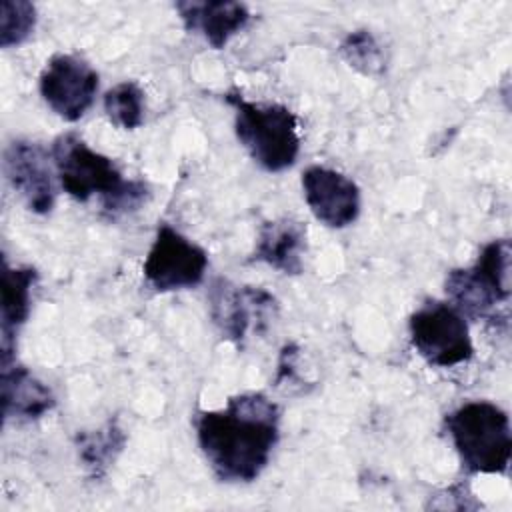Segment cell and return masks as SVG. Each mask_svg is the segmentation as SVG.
Returning <instances> with one entry per match:
<instances>
[{
	"label": "cell",
	"instance_id": "6da1fadb",
	"mask_svg": "<svg viewBox=\"0 0 512 512\" xmlns=\"http://www.w3.org/2000/svg\"><path fill=\"white\" fill-rule=\"evenodd\" d=\"M196 436L222 482H252L266 468L280 438V410L262 392L238 394L226 408L200 412Z\"/></svg>",
	"mask_w": 512,
	"mask_h": 512
},
{
	"label": "cell",
	"instance_id": "7a4b0ae2",
	"mask_svg": "<svg viewBox=\"0 0 512 512\" xmlns=\"http://www.w3.org/2000/svg\"><path fill=\"white\" fill-rule=\"evenodd\" d=\"M52 162L68 196L78 202L98 196L108 214L132 212L148 198V186L144 182L124 180L112 158L92 150L74 132L54 140Z\"/></svg>",
	"mask_w": 512,
	"mask_h": 512
},
{
	"label": "cell",
	"instance_id": "3957f363",
	"mask_svg": "<svg viewBox=\"0 0 512 512\" xmlns=\"http://www.w3.org/2000/svg\"><path fill=\"white\" fill-rule=\"evenodd\" d=\"M446 428L462 466L474 474H504L510 464L512 432L508 414L488 402L472 400L446 416Z\"/></svg>",
	"mask_w": 512,
	"mask_h": 512
},
{
	"label": "cell",
	"instance_id": "277c9868",
	"mask_svg": "<svg viewBox=\"0 0 512 512\" xmlns=\"http://www.w3.org/2000/svg\"><path fill=\"white\" fill-rule=\"evenodd\" d=\"M226 102L234 108V132L252 160L268 172L290 168L300 152L294 114L282 104H258L232 90Z\"/></svg>",
	"mask_w": 512,
	"mask_h": 512
},
{
	"label": "cell",
	"instance_id": "5b68a950",
	"mask_svg": "<svg viewBox=\"0 0 512 512\" xmlns=\"http://www.w3.org/2000/svg\"><path fill=\"white\" fill-rule=\"evenodd\" d=\"M510 242L492 240L482 248L472 268L450 270L446 276V294L452 306L470 318L492 316L500 302L510 296Z\"/></svg>",
	"mask_w": 512,
	"mask_h": 512
},
{
	"label": "cell",
	"instance_id": "8992f818",
	"mask_svg": "<svg viewBox=\"0 0 512 512\" xmlns=\"http://www.w3.org/2000/svg\"><path fill=\"white\" fill-rule=\"evenodd\" d=\"M412 346L432 366L452 368L472 358L466 318L448 302H426L408 322Z\"/></svg>",
	"mask_w": 512,
	"mask_h": 512
},
{
	"label": "cell",
	"instance_id": "52a82bcc",
	"mask_svg": "<svg viewBox=\"0 0 512 512\" xmlns=\"http://www.w3.org/2000/svg\"><path fill=\"white\" fill-rule=\"evenodd\" d=\"M210 316L220 334L244 346L250 334H262L278 310L276 298L258 286H238L218 278L208 290Z\"/></svg>",
	"mask_w": 512,
	"mask_h": 512
},
{
	"label": "cell",
	"instance_id": "ba28073f",
	"mask_svg": "<svg viewBox=\"0 0 512 512\" xmlns=\"http://www.w3.org/2000/svg\"><path fill=\"white\" fill-rule=\"evenodd\" d=\"M208 268L206 252L170 224H160L144 260V278L156 292L192 288Z\"/></svg>",
	"mask_w": 512,
	"mask_h": 512
},
{
	"label": "cell",
	"instance_id": "9c48e42d",
	"mask_svg": "<svg viewBox=\"0 0 512 512\" xmlns=\"http://www.w3.org/2000/svg\"><path fill=\"white\" fill-rule=\"evenodd\" d=\"M98 72L74 54H56L40 74L44 102L64 120H80L94 102Z\"/></svg>",
	"mask_w": 512,
	"mask_h": 512
},
{
	"label": "cell",
	"instance_id": "30bf717a",
	"mask_svg": "<svg viewBox=\"0 0 512 512\" xmlns=\"http://www.w3.org/2000/svg\"><path fill=\"white\" fill-rule=\"evenodd\" d=\"M302 190L310 212L330 228L350 226L360 214V188L338 170L326 166L306 168Z\"/></svg>",
	"mask_w": 512,
	"mask_h": 512
},
{
	"label": "cell",
	"instance_id": "8fae6325",
	"mask_svg": "<svg viewBox=\"0 0 512 512\" xmlns=\"http://www.w3.org/2000/svg\"><path fill=\"white\" fill-rule=\"evenodd\" d=\"M4 174L32 212L48 214L54 208L52 168L42 146L26 140L8 144L4 150Z\"/></svg>",
	"mask_w": 512,
	"mask_h": 512
},
{
	"label": "cell",
	"instance_id": "7c38bea8",
	"mask_svg": "<svg viewBox=\"0 0 512 512\" xmlns=\"http://www.w3.org/2000/svg\"><path fill=\"white\" fill-rule=\"evenodd\" d=\"M176 10L190 32H200L216 50L238 34L250 20V12L242 2H176Z\"/></svg>",
	"mask_w": 512,
	"mask_h": 512
},
{
	"label": "cell",
	"instance_id": "4fadbf2b",
	"mask_svg": "<svg viewBox=\"0 0 512 512\" xmlns=\"http://www.w3.org/2000/svg\"><path fill=\"white\" fill-rule=\"evenodd\" d=\"M306 228L294 218L264 222L258 230L254 260L264 262L284 274H300L304 268Z\"/></svg>",
	"mask_w": 512,
	"mask_h": 512
},
{
	"label": "cell",
	"instance_id": "5bb4252c",
	"mask_svg": "<svg viewBox=\"0 0 512 512\" xmlns=\"http://www.w3.org/2000/svg\"><path fill=\"white\" fill-rule=\"evenodd\" d=\"M52 390L16 360L2 362V412L4 418L34 420L54 408Z\"/></svg>",
	"mask_w": 512,
	"mask_h": 512
},
{
	"label": "cell",
	"instance_id": "9a60e30c",
	"mask_svg": "<svg viewBox=\"0 0 512 512\" xmlns=\"http://www.w3.org/2000/svg\"><path fill=\"white\" fill-rule=\"evenodd\" d=\"M38 274L30 266L12 268L4 260L2 264V362L16 360V334L30 314L32 286Z\"/></svg>",
	"mask_w": 512,
	"mask_h": 512
},
{
	"label": "cell",
	"instance_id": "2e32d148",
	"mask_svg": "<svg viewBox=\"0 0 512 512\" xmlns=\"http://www.w3.org/2000/svg\"><path fill=\"white\" fill-rule=\"evenodd\" d=\"M126 444V434L116 420L106 422L102 428L92 432H80L76 436L78 456L92 476H102L122 452Z\"/></svg>",
	"mask_w": 512,
	"mask_h": 512
},
{
	"label": "cell",
	"instance_id": "e0dca14e",
	"mask_svg": "<svg viewBox=\"0 0 512 512\" xmlns=\"http://www.w3.org/2000/svg\"><path fill=\"white\" fill-rule=\"evenodd\" d=\"M104 110L114 126L134 130L144 120V92L132 80L120 82L106 92Z\"/></svg>",
	"mask_w": 512,
	"mask_h": 512
},
{
	"label": "cell",
	"instance_id": "ac0fdd59",
	"mask_svg": "<svg viewBox=\"0 0 512 512\" xmlns=\"http://www.w3.org/2000/svg\"><path fill=\"white\" fill-rule=\"evenodd\" d=\"M36 26V8L26 0L0 2V46H20Z\"/></svg>",
	"mask_w": 512,
	"mask_h": 512
},
{
	"label": "cell",
	"instance_id": "d6986e66",
	"mask_svg": "<svg viewBox=\"0 0 512 512\" xmlns=\"http://www.w3.org/2000/svg\"><path fill=\"white\" fill-rule=\"evenodd\" d=\"M340 54L364 76H376L384 70V52L368 30L350 32L340 44Z\"/></svg>",
	"mask_w": 512,
	"mask_h": 512
}]
</instances>
